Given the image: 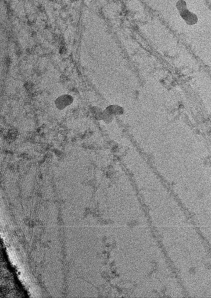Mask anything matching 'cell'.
I'll return each mask as SVG.
<instances>
[{
    "label": "cell",
    "mask_w": 211,
    "mask_h": 298,
    "mask_svg": "<svg viewBox=\"0 0 211 298\" xmlns=\"http://www.w3.org/2000/svg\"><path fill=\"white\" fill-rule=\"evenodd\" d=\"M106 110L109 112L112 115H120L123 112V110L122 107L118 106H109Z\"/></svg>",
    "instance_id": "obj_2"
},
{
    "label": "cell",
    "mask_w": 211,
    "mask_h": 298,
    "mask_svg": "<svg viewBox=\"0 0 211 298\" xmlns=\"http://www.w3.org/2000/svg\"><path fill=\"white\" fill-rule=\"evenodd\" d=\"M73 102V98L70 95H63L59 97L55 101L57 109L63 110L69 106Z\"/></svg>",
    "instance_id": "obj_1"
}]
</instances>
